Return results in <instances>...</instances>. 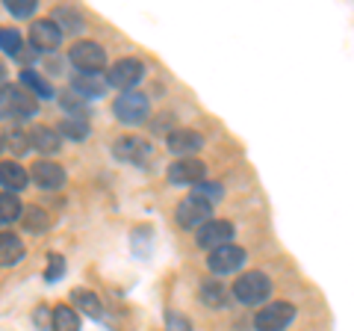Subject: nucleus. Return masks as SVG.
I'll return each mask as SVG.
<instances>
[{
	"label": "nucleus",
	"mask_w": 354,
	"mask_h": 331,
	"mask_svg": "<svg viewBox=\"0 0 354 331\" xmlns=\"http://www.w3.org/2000/svg\"><path fill=\"white\" fill-rule=\"evenodd\" d=\"M0 51L9 53V57L18 60V62H30V60H36V51L27 48V45H24V39H21V33H18V30H12V27L0 30Z\"/></svg>",
	"instance_id": "obj_15"
},
{
	"label": "nucleus",
	"mask_w": 354,
	"mask_h": 331,
	"mask_svg": "<svg viewBox=\"0 0 354 331\" xmlns=\"http://www.w3.org/2000/svg\"><path fill=\"white\" fill-rule=\"evenodd\" d=\"M30 178L36 186H41V190H59V186L65 184V169L57 163H50V160H41V163L32 166Z\"/></svg>",
	"instance_id": "obj_14"
},
{
	"label": "nucleus",
	"mask_w": 354,
	"mask_h": 331,
	"mask_svg": "<svg viewBox=\"0 0 354 331\" xmlns=\"http://www.w3.org/2000/svg\"><path fill=\"white\" fill-rule=\"evenodd\" d=\"M24 258V242L15 234H0V267H15Z\"/></svg>",
	"instance_id": "obj_20"
},
{
	"label": "nucleus",
	"mask_w": 354,
	"mask_h": 331,
	"mask_svg": "<svg viewBox=\"0 0 354 331\" xmlns=\"http://www.w3.org/2000/svg\"><path fill=\"white\" fill-rule=\"evenodd\" d=\"M71 65L80 74H97L106 69V51L97 42H77L71 48Z\"/></svg>",
	"instance_id": "obj_5"
},
{
	"label": "nucleus",
	"mask_w": 354,
	"mask_h": 331,
	"mask_svg": "<svg viewBox=\"0 0 354 331\" xmlns=\"http://www.w3.org/2000/svg\"><path fill=\"white\" fill-rule=\"evenodd\" d=\"M30 184V175H27V169L24 166H18V163H0V186H3L6 193H21L24 186Z\"/></svg>",
	"instance_id": "obj_16"
},
{
	"label": "nucleus",
	"mask_w": 354,
	"mask_h": 331,
	"mask_svg": "<svg viewBox=\"0 0 354 331\" xmlns=\"http://www.w3.org/2000/svg\"><path fill=\"white\" fill-rule=\"evenodd\" d=\"M30 145L41 154H57L62 148V136L53 127H36L30 134Z\"/></svg>",
	"instance_id": "obj_19"
},
{
	"label": "nucleus",
	"mask_w": 354,
	"mask_h": 331,
	"mask_svg": "<svg viewBox=\"0 0 354 331\" xmlns=\"http://www.w3.org/2000/svg\"><path fill=\"white\" fill-rule=\"evenodd\" d=\"M39 113V101L21 86H3L0 89V118H32Z\"/></svg>",
	"instance_id": "obj_1"
},
{
	"label": "nucleus",
	"mask_w": 354,
	"mask_h": 331,
	"mask_svg": "<svg viewBox=\"0 0 354 331\" xmlns=\"http://www.w3.org/2000/svg\"><path fill=\"white\" fill-rule=\"evenodd\" d=\"M6 148H12L15 154H27L30 151V134H24V130H9V134L3 136Z\"/></svg>",
	"instance_id": "obj_30"
},
{
	"label": "nucleus",
	"mask_w": 354,
	"mask_h": 331,
	"mask_svg": "<svg viewBox=\"0 0 354 331\" xmlns=\"http://www.w3.org/2000/svg\"><path fill=\"white\" fill-rule=\"evenodd\" d=\"M59 107L65 109V113H68V118H86V113H88L86 101H83V98H77L71 89L59 95Z\"/></svg>",
	"instance_id": "obj_27"
},
{
	"label": "nucleus",
	"mask_w": 354,
	"mask_h": 331,
	"mask_svg": "<svg viewBox=\"0 0 354 331\" xmlns=\"http://www.w3.org/2000/svg\"><path fill=\"white\" fill-rule=\"evenodd\" d=\"M113 113H115V118L121 121V125H142V121L148 118V113H151V104H148V98L142 92L130 89V92H121L115 98Z\"/></svg>",
	"instance_id": "obj_3"
},
{
	"label": "nucleus",
	"mask_w": 354,
	"mask_h": 331,
	"mask_svg": "<svg viewBox=\"0 0 354 331\" xmlns=\"http://www.w3.org/2000/svg\"><path fill=\"white\" fill-rule=\"evenodd\" d=\"M21 222H24L27 231H44L50 225V219H48L44 211H39V207H27V211L21 213Z\"/></svg>",
	"instance_id": "obj_28"
},
{
	"label": "nucleus",
	"mask_w": 354,
	"mask_h": 331,
	"mask_svg": "<svg viewBox=\"0 0 354 331\" xmlns=\"http://www.w3.org/2000/svg\"><path fill=\"white\" fill-rule=\"evenodd\" d=\"M165 142H169V148L174 154H183V157H189V154L204 148V136L198 134V130H192V127H174V130H169V139H165Z\"/></svg>",
	"instance_id": "obj_13"
},
{
	"label": "nucleus",
	"mask_w": 354,
	"mask_h": 331,
	"mask_svg": "<svg viewBox=\"0 0 354 331\" xmlns=\"http://www.w3.org/2000/svg\"><path fill=\"white\" fill-rule=\"evenodd\" d=\"M195 198H201V202H207L209 207H213L216 202H221V195H225V190H221L218 184H207V181H201V184H195V193H192Z\"/></svg>",
	"instance_id": "obj_29"
},
{
	"label": "nucleus",
	"mask_w": 354,
	"mask_h": 331,
	"mask_svg": "<svg viewBox=\"0 0 354 331\" xmlns=\"http://www.w3.org/2000/svg\"><path fill=\"white\" fill-rule=\"evenodd\" d=\"M39 9L36 0H6V12H12L15 18H30Z\"/></svg>",
	"instance_id": "obj_31"
},
{
	"label": "nucleus",
	"mask_w": 354,
	"mask_h": 331,
	"mask_svg": "<svg viewBox=\"0 0 354 331\" xmlns=\"http://www.w3.org/2000/svg\"><path fill=\"white\" fill-rule=\"evenodd\" d=\"M3 74H6V69H3V65H0V83H3Z\"/></svg>",
	"instance_id": "obj_34"
},
{
	"label": "nucleus",
	"mask_w": 354,
	"mask_h": 331,
	"mask_svg": "<svg viewBox=\"0 0 354 331\" xmlns=\"http://www.w3.org/2000/svg\"><path fill=\"white\" fill-rule=\"evenodd\" d=\"M104 89H106V83L97 74H77L74 83H71V92L77 98H83V101H95V98H101Z\"/></svg>",
	"instance_id": "obj_17"
},
{
	"label": "nucleus",
	"mask_w": 354,
	"mask_h": 331,
	"mask_svg": "<svg viewBox=\"0 0 354 331\" xmlns=\"http://www.w3.org/2000/svg\"><path fill=\"white\" fill-rule=\"evenodd\" d=\"M142 77H145V65H142L139 60H118L106 69V86H115V89L121 92H130L136 89V86L142 83Z\"/></svg>",
	"instance_id": "obj_4"
},
{
	"label": "nucleus",
	"mask_w": 354,
	"mask_h": 331,
	"mask_svg": "<svg viewBox=\"0 0 354 331\" xmlns=\"http://www.w3.org/2000/svg\"><path fill=\"white\" fill-rule=\"evenodd\" d=\"M209 216H213V207H209L207 202H201V198H183L180 204H177L174 211V219L180 228H201L204 222H209Z\"/></svg>",
	"instance_id": "obj_8"
},
{
	"label": "nucleus",
	"mask_w": 354,
	"mask_h": 331,
	"mask_svg": "<svg viewBox=\"0 0 354 331\" xmlns=\"http://www.w3.org/2000/svg\"><path fill=\"white\" fill-rule=\"evenodd\" d=\"M59 42H62V33L50 18H41L30 27V45L36 53H53L59 48Z\"/></svg>",
	"instance_id": "obj_11"
},
{
	"label": "nucleus",
	"mask_w": 354,
	"mask_h": 331,
	"mask_svg": "<svg viewBox=\"0 0 354 331\" xmlns=\"http://www.w3.org/2000/svg\"><path fill=\"white\" fill-rule=\"evenodd\" d=\"M292 319H295V307L290 302H272L263 311H257L254 325H257V331H283Z\"/></svg>",
	"instance_id": "obj_7"
},
{
	"label": "nucleus",
	"mask_w": 354,
	"mask_h": 331,
	"mask_svg": "<svg viewBox=\"0 0 354 331\" xmlns=\"http://www.w3.org/2000/svg\"><path fill=\"white\" fill-rule=\"evenodd\" d=\"M21 213H24V204L15 193H0V225L18 222Z\"/></svg>",
	"instance_id": "obj_23"
},
{
	"label": "nucleus",
	"mask_w": 354,
	"mask_h": 331,
	"mask_svg": "<svg viewBox=\"0 0 354 331\" xmlns=\"http://www.w3.org/2000/svg\"><path fill=\"white\" fill-rule=\"evenodd\" d=\"M50 331H80V314L68 305H57L50 311Z\"/></svg>",
	"instance_id": "obj_18"
},
{
	"label": "nucleus",
	"mask_w": 354,
	"mask_h": 331,
	"mask_svg": "<svg viewBox=\"0 0 354 331\" xmlns=\"http://www.w3.org/2000/svg\"><path fill=\"white\" fill-rule=\"evenodd\" d=\"M234 296L242 305H260L272 296V281L263 272H245L234 284Z\"/></svg>",
	"instance_id": "obj_2"
},
{
	"label": "nucleus",
	"mask_w": 354,
	"mask_h": 331,
	"mask_svg": "<svg viewBox=\"0 0 354 331\" xmlns=\"http://www.w3.org/2000/svg\"><path fill=\"white\" fill-rule=\"evenodd\" d=\"M74 305L80 307V311L86 314V316H92V319H104V305H101V299H97L95 293H88V290H74Z\"/></svg>",
	"instance_id": "obj_24"
},
{
	"label": "nucleus",
	"mask_w": 354,
	"mask_h": 331,
	"mask_svg": "<svg viewBox=\"0 0 354 331\" xmlns=\"http://www.w3.org/2000/svg\"><path fill=\"white\" fill-rule=\"evenodd\" d=\"M53 24L59 27V33L65 36V33H80L83 30V15L77 12V9L71 6H59V9H53Z\"/></svg>",
	"instance_id": "obj_21"
},
{
	"label": "nucleus",
	"mask_w": 354,
	"mask_h": 331,
	"mask_svg": "<svg viewBox=\"0 0 354 331\" xmlns=\"http://www.w3.org/2000/svg\"><path fill=\"white\" fill-rule=\"evenodd\" d=\"M245 258H248V255H245V249L234 246V242H225V246H218V249L209 251L207 267H209V272H216V275H230V272L242 269Z\"/></svg>",
	"instance_id": "obj_6"
},
{
	"label": "nucleus",
	"mask_w": 354,
	"mask_h": 331,
	"mask_svg": "<svg viewBox=\"0 0 354 331\" xmlns=\"http://www.w3.org/2000/svg\"><path fill=\"white\" fill-rule=\"evenodd\" d=\"M207 175V166L201 160H192V157H180L177 163L169 166V181L171 184H201Z\"/></svg>",
	"instance_id": "obj_12"
},
{
	"label": "nucleus",
	"mask_w": 354,
	"mask_h": 331,
	"mask_svg": "<svg viewBox=\"0 0 354 331\" xmlns=\"http://www.w3.org/2000/svg\"><path fill=\"white\" fill-rule=\"evenodd\" d=\"M198 296H201V302L207 307H213V311H218V307L227 305V293H225V287H221L218 281H204L201 290H198Z\"/></svg>",
	"instance_id": "obj_25"
},
{
	"label": "nucleus",
	"mask_w": 354,
	"mask_h": 331,
	"mask_svg": "<svg viewBox=\"0 0 354 331\" xmlns=\"http://www.w3.org/2000/svg\"><path fill=\"white\" fill-rule=\"evenodd\" d=\"M230 240H234V225L225 222V219H209V222H204L195 234L198 249H209V251L225 246V242H230Z\"/></svg>",
	"instance_id": "obj_10"
},
{
	"label": "nucleus",
	"mask_w": 354,
	"mask_h": 331,
	"mask_svg": "<svg viewBox=\"0 0 354 331\" xmlns=\"http://www.w3.org/2000/svg\"><path fill=\"white\" fill-rule=\"evenodd\" d=\"M21 86H24V92H30L32 98H53V86L44 80L41 74L32 71V69L21 71Z\"/></svg>",
	"instance_id": "obj_22"
},
{
	"label": "nucleus",
	"mask_w": 354,
	"mask_h": 331,
	"mask_svg": "<svg viewBox=\"0 0 354 331\" xmlns=\"http://www.w3.org/2000/svg\"><path fill=\"white\" fill-rule=\"evenodd\" d=\"M113 154L121 163L148 166V160L153 157V148L148 145V139H142V136H121V139H115Z\"/></svg>",
	"instance_id": "obj_9"
},
{
	"label": "nucleus",
	"mask_w": 354,
	"mask_h": 331,
	"mask_svg": "<svg viewBox=\"0 0 354 331\" xmlns=\"http://www.w3.org/2000/svg\"><path fill=\"white\" fill-rule=\"evenodd\" d=\"M165 323H169V331H192V323H189V319L180 316V314H174V311H169Z\"/></svg>",
	"instance_id": "obj_33"
},
{
	"label": "nucleus",
	"mask_w": 354,
	"mask_h": 331,
	"mask_svg": "<svg viewBox=\"0 0 354 331\" xmlns=\"http://www.w3.org/2000/svg\"><path fill=\"white\" fill-rule=\"evenodd\" d=\"M48 263H50V267H48V272H44V278H48V281L62 278V275H65V260H62L59 255H50Z\"/></svg>",
	"instance_id": "obj_32"
},
{
	"label": "nucleus",
	"mask_w": 354,
	"mask_h": 331,
	"mask_svg": "<svg viewBox=\"0 0 354 331\" xmlns=\"http://www.w3.org/2000/svg\"><path fill=\"white\" fill-rule=\"evenodd\" d=\"M59 136H68V139H74V142H83L88 134H92V127H88V121L86 118H68L65 116L62 121H59V130H57Z\"/></svg>",
	"instance_id": "obj_26"
}]
</instances>
